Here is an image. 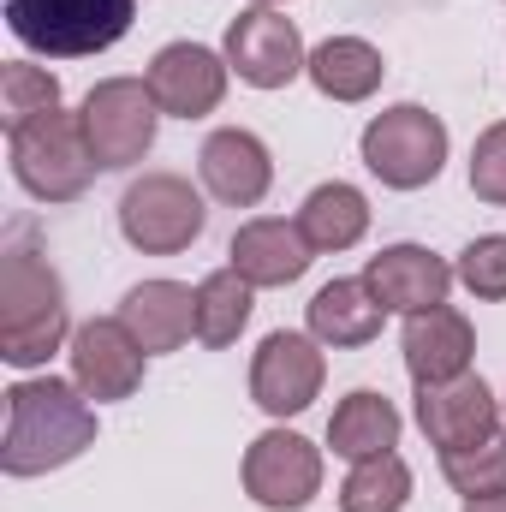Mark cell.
Listing matches in <instances>:
<instances>
[{
    "mask_svg": "<svg viewBox=\"0 0 506 512\" xmlns=\"http://www.w3.org/2000/svg\"><path fill=\"white\" fill-rule=\"evenodd\" d=\"M96 447V405L78 382L30 376L6 387V435H0V471L6 477H42Z\"/></svg>",
    "mask_w": 506,
    "mask_h": 512,
    "instance_id": "obj_1",
    "label": "cell"
},
{
    "mask_svg": "<svg viewBox=\"0 0 506 512\" xmlns=\"http://www.w3.org/2000/svg\"><path fill=\"white\" fill-rule=\"evenodd\" d=\"M66 340H72V316H66V286L54 262L30 251L24 239L6 245L0 256V358L12 370H36Z\"/></svg>",
    "mask_w": 506,
    "mask_h": 512,
    "instance_id": "obj_2",
    "label": "cell"
},
{
    "mask_svg": "<svg viewBox=\"0 0 506 512\" xmlns=\"http://www.w3.org/2000/svg\"><path fill=\"white\" fill-rule=\"evenodd\" d=\"M137 18V0H6V30L48 60L108 54Z\"/></svg>",
    "mask_w": 506,
    "mask_h": 512,
    "instance_id": "obj_3",
    "label": "cell"
},
{
    "mask_svg": "<svg viewBox=\"0 0 506 512\" xmlns=\"http://www.w3.org/2000/svg\"><path fill=\"white\" fill-rule=\"evenodd\" d=\"M12 179L36 197V203H78L96 179V155L84 143L78 114L54 108L24 131H12Z\"/></svg>",
    "mask_w": 506,
    "mask_h": 512,
    "instance_id": "obj_4",
    "label": "cell"
},
{
    "mask_svg": "<svg viewBox=\"0 0 506 512\" xmlns=\"http://www.w3.org/2000/svg\"><path fill=\"white\" fill-rule=\"evenodd\" d=\"M358 155L387 191H423L447 167V126H441V114H429L417 102H399V108H381L364 126Z\"/></svg>",
    "mask_w": 506,
    "mask_h": 512,
    "instance_id": "obj_5",
    "label": "cell"
},
{
    "mask_svg": "<svg viewBox=\"0 0 506 512\" xmlns=\"http://www.w3.org/2000/svg\"><path fill=\"white\" fill-rule=\"evenodd\" d=\"M209 227V209H203V191L179 173H143L131 179L126 197H120V233H126L131 251L143 256H179L191 251Z\"/></svg>",
    "mask_w": 506,
    "mask_h": 512,
    "instance_id": "obj_6",
    "label": "cell"
},
{
    "mask_svg": "<svg viewBox=\"0 0 506 512\" xmlns=\"http://www.w3.org/2000/svg\"><path fill=\"white\" fill-rule=\"evenodd\" d=\"M78 126H84V143H90L96 167L120 173V167H137V161L155 149L161 108H155V96H149L143 78H102V84L84 96Z\"/></svg>",
    "mask_w": 506,
    "mask_h": 512,
    "instance_id": "obj_7",
    "label": "cell"
},
{
    "mask_svg": "<svg viewBox=\"0 0 506 512\" xmlns=\"http://www.w3.org/2000/svg\"><path fill=\"white\" fill-rule=\"evenodd\" d=\"M227 66L239 72V84L251 90H286L304 66H310V48L298 36V24L274 6H245L233 24H227Z\"/></svg>",
    "mask_w": 506,
    "mask_h": 512,
    "instance_id": "obj_8",
    "label": "cell"
},
{
    "mask_svg": "<svg viewBox=\"0 0 506 512\" xmlns=\"http://www.w3.org/2000/svg\"><path fill=\"white\" fill-rule=\"evenodd\" d=\"M322 376H328V358H322V340L316 334H268L251 358V399L268 411V417H298L316 405L322 393Z\"/></svg>",
    "mask_w": 506,
    "mask_h": 512,
    "instance_id": "obj_9",
    "label": "cell"
},
{
    "mask_svg": "<svg viewBox=\"0 0 506 512\" xmlns=\"http://www.w3.org/2000/svg\"><path fill=\"white\" fill-rule=\"evenodd\" d=\"M322 489V447L292 429H268L245 447V495L268 512H298Z\"/></svg>",
    "mask_w": 506,
    "mask_h": 512,
    "instance_id": "obj_10",
    "label": "cell"
},
{
    "mask_svg": "<svg viewBox=\"0 0 506 512\" xmlns=\"http://www.w3.org/2000/svg\"><path fill=\"white\" fill-rule=\"evenodd\" d=\"M417 429L441 453L483 447L489 435H501V399L489 393L483 376H471V370L453 376V382H429V387H417Z\"/></svg>",
    "mask_w": 506,
    "mask_h": 512,
    "instance_id": "obj_11",
    "label": "cell"
},
{
    "mask_svg": "<svg viewBox=\"0 0 506 512\" xmlns=\"http://www.w3.org/2000/svg\"><path fill=\"white\" fill-rule=\"evenodd\" d=\"M227 72H233L227 54H215V48H203V42H167V48L149 60L143 84H149V96H155L161 114H173V120H203V114L221 108Z\"/></svg>",
    "mask_w": 506,
    "mask_h": 512,
    "instance_id": "obj_12",
    "label": "cell"
},
{
    "mask_svg": "<svg viewBox=\"0 0 506 512\" xmlns=\"http://www.w3.org/2000/svg\"><path fill=\"white\" fill-rule=\"evenodd\" d=\"M72 382L84 387L96 405H108V399H131L137 387H143V346L131 340V328L120 316H90V322H78L72 328Z\"/></svg>",
    "mask_w": 506,
    "mask_h": 512,
    "instance_id": "obj_13",
    "label": "cell"
},
{
    "mask_svg": "<svg viewBox=\"0 0 506 512\" xmlns=\"http://www.w3.org/2000/svg\"><path fill=\"white\" fill-rule=\"evenodd\" d=\"M197 173H203V191L227 209H256L274 185V155L268 143L245 126H221L209 131L203 155H197Z\"/></svg>",
    "mask_w": 506,
    "mask_h": 512,
    "instance_id": "obj_14",
    "label": "cell"
},
{
    "mask_svg": "<svg viewBox=\"0 0 506 512\" xmlns=\"http://www.w3.org/2000/svg\"><path fill=\"white\" fill-rule=\"evenodd\" d=\"M453 280H459V274H453L435 251H423V245H381V251L364 262V286L376 292L387 310H399V316H417V310L447 304Z\"/></svg>",
    "mask_w": 506,
    "mask_h": 512,
    "instance_id": "obj_15",
    "label": "cell"
},
{
    "mask_svg": "<svg viewBox=\"0 0 506 512\" xmlns=\"http://www.w3.org/2000/svg\"><path fill=\"white\" fill-rule=\"evenodd\" d=\"M405 370L411 382L429 387V382H453L471 370L477 358V334H471V316L453 310V304H435V310H417L405 316Z\"/></svg>",
    "mask_w": 506,
    "mask_h": 512,
    "instance_id": "obj_16",
    "label": "cell"
},
{
    "mask_svg": "<svg viewBox=\"0 0 506 512\" xmlns=\"http://www.w3.org/2000/svg\"><path fill=\"white\" fill-rule=\"evenodd\" d=\"M310 262H316L310 239L298 233V221H280V215L245 221L227 245V268H239L251 286H292V280H304Z\"/></svg>",
    "mask_w": 506,
    "mask_h": 512,
    "instance_id": "obj_17",
    "label": "cell"
},
{
    "mask_svg": "<svg viewBox=\"0 0 506 512\" xmlns=\"http://www.w3.org/2000/svg\"><path fill=\"white\" fill-rule=\"evenodd\" d=\"M120 322L131 328V340L155 358V352H179L197 334V292L185 280H143L131 286L120 304Z\"/></svg>",
    "mask_w": 506,
    "mask_h": 512,
    "instance_id": "obj_18",
    "label": "cell"
},
{
    "mask_svg": "<svg viewBox=\"0 0 506 512\" xmlns=\"http://www.w3.org/2000/svg\"><path fill=\"white\" fill-rule=\"evenodd\" d=\"M381 322H387V304L364 286V274H358V280H328V286L310 298V334H316L322 346H334V352L370 346L381 334Z\"/></svg>",
    "mask_w": 506,
    "mask_h": 512,
    "instance_id": "obj_19",
    "label": "cell"
},
{
    "mask_svg": "<svg viewBox=\"0 0 506 512\" xmlns=\"http://www.w3.org/2000/svg\"><path fill=\"white\" fill-rule=\"evenodd\" d=\"M304 78H310L328 102H370L381 90V78H387V66H381L376 42H364V36H328V42L310 48Z\"/></svg>",
    "mask_w": 506,
    "mask_h": 512,
    "instance_id": "obj_20",
    "label": "cell"
},
{
    "mask_svg": "<svg viewBox=\"0 0 506 512\" xmlns=\"http://www.w3.org/2000/svg\"><path fill=\"white\" fill-rule=\"evenodd\" d=\"M298 233L310 239L316 256L352 251V245L370 233V197H364L358 185H346V179L316 185V191L304 197V209H298Z\"/></svg>",
    "mask_w": 506,
    "mask_h": 512,
    "instance_id": "obj_21",
    "label": "cell"
},
{
    "mask_svg": "<svg viewBox=\"0 0 506 512\" xmlns=\"http://www.w3.org/2000/svg\"><path fill=\"white\" fill-rule=\"evenodd\" d=\"M328 447L340 453V459H376V453H393L399 447V405L376 393V387H358V393H346L340 405H334V417H328Z\"/></svg>",
    "mask_w": 506,
    "mask_h": 512,
    "instance_id": "obj_22",
    "label": "cell"
},
{
    "mask_svg": "<svg viewBox=\"0 0 506 512\" xmlns=\"http://www.w3.org/2000/svg\"><path fill=\"white\" fill-rule=\"evenodd\" d=\"M256 310V286L239 268H215L197 280V340L203 346H233Z\"/></svg>",
    "mask_w": 506,
    "mask_h": 512,
    "instance_id": "obj_23",
    "label": "cell"
},
{
    "mask_svg": "<svg viewBox=\"0 0 506 512\" xmlns=\"http://www.w3.org/2000/svg\"><path fill=\"white\" fill-rule=\"evenodd\" d=\"M411 501V465L399 453L358 459L340 483V512H405Z\"/></svg>",
    "mask_w": 506,
    "mask_h": 512,
    "instance_id": "obj_24",
    "label": "cell"
},
{
    "mask_svg": "<svg viewBox=\"0 0 506 512\" xmlns=\"http://www.w3.org/2000/svg\"><path fill=\"white\" fill-rule=\"evenodd\" d=\"M54 108H60V78L48 66H30V60L0 66V126H6V137L24 131L30 120H42V114H54Z\"/></svg>",
    "mask_w": 506,
    "mask_h": 512,
    "instance_id": "obj_25",
    "label": "cell"
},
{
    "mask_svg": "<svg viewBox=\"0 0 506 512\" xmlns=\"http://www.w3.org/2000/svg\"><path fill=\"white\" fill-rule=\"evenodd\" d=\"M441 477L477 501V495H506V435H489L483 447H465V453H441Z\"/></svg>",
    "mask_w": 506,
    "mask_h": 512,
    "instance_id": "obj_26",
    "label": "cell"
},
{
    "mask_svg": "<svg viewBox=\"0 0 506 512\" xmlns=\"http://www.w3.org/2000/svg\"><path fill=\"white\" fill-rule=\"evenodd\" d=\"M459 286L471 292V298H483V304H501L506 298V233H483V239H471L465 251H459Z\"/></svg>",
    "mask_w": 506,
    "mask_h": 512,
    "instance_id": "obj_27",
    "label": "cell"
},
{
    "mask_svg": "<svg viewBox=\"0 0 506 512\" xmlns=\"http://www.w3.org/2000/svg\"><path fill=\"white\" fill-rule=\"evenodd\" d=\"M471 191L483 203L506 209V120H495L477 137V149H471Z\"/></svg>",
    "mask_w": 506,
    "mask_h": 512,
    "instance_id": "obj_28",
    "label": "cell"
},
{
    "mask_svg": "<svg viewBox=\"0 0 506 512\" xmlns=\"http://www.w3.org/2000/svg\"><path fill=\"white\" fill-rule=\"evenodd\" d=\"M465 512H506V495H477V501H465Z\"/></svg>",
    "mask_w": 506,
    "mask_h": 512,
    "instance_id": "obj_29",
    "label": "cell"
},
{
    "mask_svg": "<svg viewBox=\"0 0 506 512\" xmlns=\"http://www.w3.org/2000/svg\"><path fill=\"white\" fill-rule=\"evenodd\" d=\"M256 6H280V0H256Z\"/></svg>",
    "mask_w": 506,
    "mask_h": 512,
    "instance_id": "obj_30",
    "label": "cell"
}]
</instances>
